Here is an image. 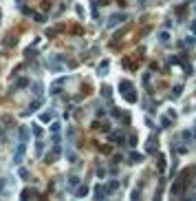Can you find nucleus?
Segmentation results:
<instances>
[{
  "mask_svg": "<svg viewBox=\"0 0 196 201\" xmlns=\"http://www.w3.org/2000/svg\"><path fill=\"white\" fill-rule=\"evenodd\" d=\"M159 38H161V42H163V44H165V42H170V33H167V31H161V33H159Z\"/></svg>",
  "mask_w": 196,
  "mask_h": 201,
  "instance_id": "nucleus-1",
  "label": "nucleus"
},
{
  "mask_svg": "<svg viewBox=\"0 0 196 201\" xmlns=\"http://www.w3.org/2000/svg\"><path fill=\"white\" fill-rule=\"evenodd\" d=\"M130 159H132V161H141V159H143V155H139V153H132V155H130Z\"/></svg>",
  "mask_w": 196,
  "mask_h": 201,
  "instance_id": "nucleus-2",
  "label": "nucleus"
},
{
  "mask_svg": "<svg viewBox=\"0 0 196 201\" xmlns=\"http://www.w3.org/2000/svg\"><path fill=\"white\" fill-rule=\"evenodd\" d=\"M189 31L196 36V20H192V22H189Z\"/></svg>",
  "mask_w": 196,
  "mask_h": 201,
  "instance_id": "nucleus-3",
  "label": "nucleus"
},
{
  "mask_svg": "<svg viewBox=\"0 0 196 201\" xmlns=\"http://www.w3.org/2000/svg\"><path fill=\"white\" fill-rule=\"evenodd\" d=\"M194 42H196V40H194V38H192V36H189V38H185V44H187V46H192V44H194Z\"/></svg>",
  "mask_w": 196,
  "mask_h": 201,
  "instance_id": "nucleus-4",
  "label": "nucleus"
},
{
  "mask_svg": "<svg viewBox=\"0 0 196 201\" xmlns=\"http://www.w3.org/2000/svg\"><path fill=\"white\" fill-rule=\"evenodd\" d=\"M179 95H181V86H176V89L172 91V97H179Z\"/></svg>",
  "mask_w": 196,
  "mask_h": 201,
  "instance_id": "nucleus-5",
  "label": "nucleus"
}]
</instances>
